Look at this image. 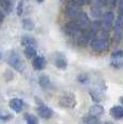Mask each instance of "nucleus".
<instances>
[{
	"mask_svg": "<svg viewBox=\"0 0 123 124\" xmlns=\"http://www.w3.org/2000/svg\"><path fill=\"white\" fill-rule=\"evenodd\" d=\"M8 63L10 66L17 70L18 72H23L25 70V63L22 59V57L20 56V54L16 52H11L10 55L8 57Z\"/></svg>",
	"mask_w": 123,
	"mask_h": 124,
	"instance_id": "1",
	"label": "nucleus"
},
{
	"mask_svg": "<svg viewBox=\"0 0 123 124\" xmlns=\"http://www.w3.org/2000/svg\"><path fill=\"white\" fill-rule=\"evenodd\" d=\"M109 46V40L107 36H103L101 38H94L91 41V47L95 52H104Z\"/></svg>",
	"mask_w": 123,
	"mask_h": 124,
	"instance_id": "2",
	"label": "nucleus"
},
{
	"mask_svg": "<svg viewBox=\"0 0 123 124\" xmlns=\"http://www.w3.org/2000/svg\"><path fill=\"white\" fill-rule=\"evenodd\" d=\"M101 30L104 34H108L113 27V22H115V14L111 11H107L101 16Z\"/></svg>",
	"mask_w": 123,
	"mask_h": 124,
	"instance_id": "3",
	"label": "nucleus"
},
{
	"mask_svg": "<svg viewBox=\"0 0 123 124\" xmlns=\"http://www.w3.org/2000/svg\"><path fill=\"white\" fill-rule=\"evenodd\" d=\"M61 106L66 107V108H74L76 106V97L71 93H66L60 99Z\"/></svg>",
	"mask_w": 123,
	"mask_h": 124,
	"instance_id": "4",
	"label": "nucleus"
},
{
	"mask_svg": "<svg viewBox=\"0 0 123 124\" xmlns=\"http://www.w3.org/2000/svg\"><path fill=\"white\" fill-rule=\"evenodd\" d=\"M64 31H65L66 35L69 36V37H77L78 35H80L81 29H80L79 26L72 21V22L67 23L64 26Z\"/></svg>",
	"mask_w": 123,
	"mask_h": 124,
	"instance_id": "5",
	"label": "nucleus"
},
{
	"mask_svg": "<svg viewBox=\"0 0 123 124\" xmlns=\"http://www.w3.org/2000/svg\"><path fill=\"white\" fill-rule=\"evenodd\" d=\"M74 22L79 26L81 30L90 26V18H89V16H87V14L85 12H80V13L78 14L77 17L74 20Z\"/></svg>",
	"mask_w": 123,
	"mask_h": 124,
	"instance_id": "6",
	"label": "nucleus"
},
{
	"mask_svg": "<svg viewBox=\"0 0 123 124\" xmlns=\"http://www.w3.org/2000/svg\"><path fill=\"white\" fill-rule=\"evenodd\" d=\"M80 6H78V4L76 3H70L69 6H67V8H66V15L68 16V17L70 18V20L74 21L76 17L78 16V14L80 13Z\"/></svg>",
	"mask_w": 123,
	"mask_h": 124,
	"instance_id": "7",
	"label": "nucleus"
},
{
	"mask_svg": "<svg viewBox=\"0 0 123 124\" xmlns=\"http://www.w3.org/2000/svg\"><path fill=\"white\" fill-rule=\"evenodd\" d=\"M115 39L117 42H119L122 38V35H123V18L122 17H118L117 22L115 23Z\"/></svg>",
	"mask_w": 123,
	"mask_h": 124,
	"instance_id": "8",
	"label": "nucleus"
},
{
	"mask_svg": "<svg viewBox=\"0 0 123 124\" xmlns=\"http://www.w3.org/2000/svg\"><path fill=\"white\" fill-rule=\"evenodd\" d=\"M38 114L43 119H51L53 116V110L48 106L41 105L38 107Z\"/></svg>",
	"mask_w": 123,
	"mask_h": 124,
	"instance_id": "9",
	"label": "nucleus"
},
{
	"mask_svg": "<svg viewBox=\"0 0 123 124\" xmlns=\"http://www.w3.org/2000/svg\"><path fill=\"white\" fill-rule=\"evenodd\" d=\"M46 66V58L43 56H35L32 59V67L36 70H42Z\"/></svg>",
	"mask_w": 123,
	"mask_h": 124,
	"instance_id": "10",
	"label": "nucleus"
},
{
	"mask_svg": "<svg viewBox=\"0 0 123 124\" xmlns=\"http://www.w3.org/2000/svg\"><path fill=\"white\" fill-rule=\"evenodd\" d=\"M9 106H10V108L12 109L13 111L18 113V112H21L23 109V101L20 98H13L9 102Z\"/></svg>",
	"mask_w": 123,
	"mask_h": 124,
	"instance_id": "11",
	"label": "nucleus"
},
{
	"mask_svg": "<svg viewBox=\"0 0 123 124\" xmlns=\"http://www.w3.org/2000/svg\"><path fill=\"white\" fill-rule=\"evenodd\" d=\"M110 113L113 118L115 119H121L123 118V107L121 106H115L111 108Z\"/></svg>",
	"mask_w": 123,
	"mask_h": 124,
	"instance_id": "12",
	"label": "nucleus"
},
{
	"mask_svg": "<svg viewBox=\"0 0 123 124\" xmlns=\"http://www.w3.org/2000/svg\"><path fill=\"white\" fill-rule=\"evenodd\" d=\"M21 43L24 46H28V45H36V40L34 37H30V36H23L22 39H21Z\"/></svg>",
	"mask_w": 123,
	"mask_h": 124,
	"instance_id": "13",
	"label": "nucleus"
},
{
	"mask_svg": "<svg viewBox=\"0 0 123 124\" xmlns=\"http://www.w3.org/2000/svg\"><path fill=\"white\" fill-rule=\"evenodd\" d=\"M24 53L26 57H28V58H34L37 55V50L34 45H28V46H25Z\"/></svg>",
	"mask_w": 123,
	"mask_h": 124,
	"instance_id": "14",
	"label": "nucleus"
},
{
	"mask_svg": "<svg viewBox=\"0 0 123 124\" xmlns=\"http://www.w3.org/2000/svg\"><path fill=\"white\" fill-rule=\"evenodd\" d=\"M0 7L6 13H10L12 10V2L11 0H0Z\"/></svg>",
	"mask_w": 123,
	"mask_h": 124,
	"instance_id": "15",
	"label": "nucleus"
},
{
	"mask_svg": "<svg viewBox=\"0 0 123 124\" xmlns=\"http://www.w3.org/2000/svg\"><path fill=\"white\" fill-rule=\"evenodd\" d=\"M83 124H98V119L97 116L90 113L83 118Z\"/></svg>",
	"mask_w": 123,
	"mask_h": 124,
	"instance_id": "16",
	"label": "nucleus"
},
{
	"mask_svg": "<svg viewBox=\"0 0 123 124\" xmlns=\"http://www.w3.org/2000/svg\"><path fill=\"white\" fill-rule=\"evenodd\" d=\"M91 13H92V15H93V17H95V18H100L104 14L100 7L95 6V4L91 8Z\"/></svg>",
	"mask_w": 123,
	"mask_h": 124,
	"instance_id": "17",
	"label": "nucleus"
},
{
	"mask_svg": "<svg viewBox=\"0 0 123 124\" xmlns=\"http://www.w3.org/2000/svg\"><path fill=\"white\" fill-rule=\"evenodd\" d=\"M39 84L41 85L43 89H48V87L51 86V81H50L49 77H46V76H40Z\"/></svg>",
	"mask_w": 123,
	"mask_h": 124,
	"instance_id": "18",
	"label": "nucleus"
},
{
	"mask_svg": "<svg viewBox=\"0 0 123 124\" xmlns=\"http://www.w3.org/2000/svg\"><path fill=\"white\" fill-rule=\"evenodd\" d=\"M55 65H56V67L60 68V69H66L67 68V61H66L63 56L62 57H56Z\"/></svg>",
	"mask_w": 123,
	"mask_h": 124,
	"instance_id": "19",
	"label": "nucleus"
},
{
	"mask_svg": "<svg viewBox=\"0 0 123 124\" xmlns=\"http://www.w3.org/2000/svg\"><path fill=\"white\" fill-rule=\"evenodd\" d=\"M103 112H104V108L101 106H99V105L93 106L91 108V110H90V113L93 114V116H100V114H103Z\"/></svg>",
	"mask_w": 123,
	"mask_h": 124,
	"instance_id": "20",
	"label": "nucleus"
},
{
	"mask_svg": "<svg viewBox=\"0 0 123 124\" xmlns=\"http://www.w3.org/2000/svg\"><path fill=\"white\" fill-rule=\"evenodd\" d=\"M23 27H24L26 30L30 31V30H32L35 28V23L32 22L30 18H24V20H23Z\"/></svg>",
	"mask_w": 123,
	"mask_h": 124,
	"instance_id": "21",
	"label": "nucleus"
},
{
	"mask_svg": "<svg viewBox=\"0 0 123 124\" xmlns=\"http://www.w3.org/2000/svg\"><path fill=\"white\" fill-rule=\"evenodd\" d=\"M25 120L27 124H38V119L32 114H26Z\"/></svg>",
	"mask_w": 123,
	"mask_h": 124,
	"instance_id": "22",
	"label": "nucleus"
},
{
	"mask_svg": "<svg viewBox=\"0 0 123 124\" xmlns=\"http://www.w3.org/2000/svg\"><path fill=\"white\" fill-rule=\"evenodd\" d=\"M111 57L113 59H117V58H123V51L119 50V51H115L112 54H111Z\"/></svg>",
	"mask_w": 123,
	"mask_h": 124,
	"instance_id": "23",
	"label": "nucleus"
},
{
	"mask_svg": "<svg viewBox=\"0 0 123 124\" xmlns=\"http://www.w3.org/2000/svg\"><path fill=\"white\" fill-rule=\"evenodd\" d=\"M118 8H119V16L123 18V0L118 1Z\"/></svg>",
	"mask_w": 123,
	"mask_h": 124,
	"instance_id": "24",
	"label": "nucleus"
},
{
	"mask_svg": "<svg viewBox=\"0 0 123 124\" xmlns=\"http://www.w3.org/2000/svg\"><path fill=\"white\" fill-rule=\"evenodd\" d=\"M74 3L76 4H78V6H83V4H86V3H89V2H91V1H93V0H71Z\"/></svg>",
	"mask_w": 123,
	"mask_h": 124,
	"instance_id": "25",
	"label": "nucleus"
},
{
	"mask_svg": "<svg viewBox=\"0 0 123 124\" xmlns=\"http://www.w3.org/2000/svg\"><path fill=\"white\" fill-rule=\"evenodd\" d=\"M118 3V0H106V6L110 7V8H115Z\"/></svg>",
	"mask_w": 123,
	"mask_h": 124,
	"instance_id": "26",
	"label": "nucleus"
},
{
	"mask_svg": "<svg viewBox=\"0 0 123 124\" xmlns=\"http://www.w3.org/2000/svg\"><path fill=\"white\" fill-rule=\"evenodd\" d=\"M120 59H122V58H117V62H112L111 65H112L113 67H122L123 66V61H120Z\"/></svg>",
	"mask_w": 123,
	"mask_h": 124,
	"instance_id": "27",
	"label": "nucleus"
},
{
	"mask_svg": "<svg viewBox=\"0 0 123 124\" xmlns=\"http://www.w3.org/2000/svg\"><path fill=\"white\" fill-rule=\"evenodd\" d=\"M93 1H94V3H95V6H98V7H100V8L106 6V0H93Z\"/></svg>",
	"mask_w": 123,
	"mask_h": 124,
	"instance_id": "28",
	"label": "nucleus"
},
{
	"mask_svg": "<svg viewBox=\"0 0 123 124\" xmlns=\"http://www.w3.org/2000/svg\"><path fill=\"white\" fill-rule=\"evenodd\" d=\"M10 119H11V116H10V114L0 113V120H2V121H9Z\"/></svg>",
	"mask_w": 123,
	"mask_h": 124,
	"instance_id": "29",
	"label": "nucleus"
},
{
	"mask_svg": "<svg viewBox=\"0 0 123 124\" xmlns=\"http://www.w3.org/2000/svg\"><path fill=\"white\" fill-rule=\"evenodd\" d=\"M22 12H23V1H20L17 6V15H22Z\"/></svg>",
	"mask_w": 123,
	"mask_h": 124,
	"instance_id": "30",
	"label": "nucleus"
},
{
	"mask_svg": "<svg viewBox=\"0 0 123 124\" xmlns=\"http://www.w3.org/2000/svg\"><path fill=\"white\" fill-rule=\"evenodd\" d=\"M3 21H4V12H3V10L0 9V25L2 24Z\"/></svg>",
	"mask_w": 123,
	"mask_h": 124,
	"instance_id": "31",
	"label": "nucleus"
},
{
	"mask_svg": "<svg viewBox=\"0 0 123 124\" xmlns=\"http://www.w3.org/2000/svg\"><path fill=\"white\" fill-rule=\"evenodd\" d=\"M36 1H37V2H39V3H42V2H43L44 0H36Z\"/></svg>",
	"mask_w": 123,
	"mask_h": 124,
	"instance_id": "32",
	"label": "nucleus"
},
{
	"mask_svg": "<svg viewBox=\"0 0 123 124\" xmlns=\"http://www.w3.org/2000/svg\"><path fill=\"white\" fill-rule=\"evenodd\" d=\"M0 59H1V54H0Z\"/></svg>",
	"mask_w": 123,
	"mask_h": 124,
	"instance_id": "33",
	"label": "nucleus"
},
{
	"mask_svg": "<svg viewBox=\"0 0 123 124\" xmlns=\"http://www.w3.org/2000/svg\"><path fill=\"white\" fill-rule=\"evenodd\" d=\"M105 124H110V123H105Z\"/></svg>",
	"mask_w": 123,
	"mask_h": 124,
	"instance_id": "34",
	"label": "nucleus"
},
{
	"mask_svg": "<svg viewBox=\"0 0 123 124\" xmlns=\"http://www.w3.org/2000/svg\"><path fill=\"white\" fill-rule=\"evenodd\" d=\"M122 104H123V98H122Z\"/></svg>",
	"mask_w": 123,
	"mask_h": 124,
	"instance_id": "35",
	"label": "nucleus"
}]
</instances>
